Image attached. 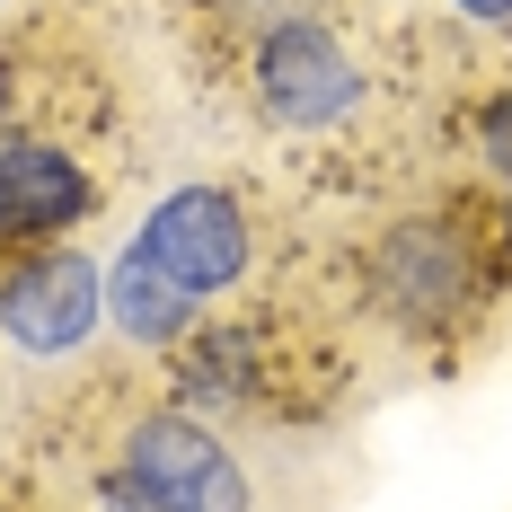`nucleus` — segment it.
<instances>
[{
    "mask_svg": "<svg viewBox=\"0 0 512 512\" xmlns=\"http://www.w3.org/2000/svg\"><path fill=\"white\" fill-rule=\"evenodd\" d=\"M89 512H336V477L292 424L124 407L89 460Z\"/></svg>",
    "mask_w": 512,
    "mask_h": 512,
    "instance_id": "nucleus-1",
    "label": "nucleus"
},
{
    "mask_svg": "<svg viewBox=\"0 0 512 512\" xmlns=\"http://www.w3.org/2000/svg\"><path fill=\"white\" fill-rule=\"evenodd\" d=\"M354 283H362V309L398 336V345H424V354H451L477 336V318L504 301L512 283V239L495 212L460 204H407L389 212L354 256Z\"/></svg>",
    "mask_w": 512,
    "mask_h": 512,
    "instance_id": "nucleus-2",
    "label": "nucleus"
},
{
    "mask_svg": "<svg viewBox=\"0 0 512 512\" xmlns=\"http://www.w3.org/2000/svg\"><path fill=\"white\" fill-rule=\"evenodd\" d=\"M248 98L274 133H336L362 106V71L336 45V27L301 9V18H265L248 36Z\"/></svg>",
    "mask_w": 512,
    "mask_h": 512,
    "instance_id": "nucleus-3",
    "label": "nucleus"
},
{
    "mask_svg": "<svg viewBox=\"0 0 512 512\" xmlns=\"http://www.w3.org/2000/svg\"><path fill=\"white\" fill-rule=\"evenodd\" d=\"M133 265H151L168 292H186V301H230L239 283H248V204L230 195V186H177V195H159V212L133 230Z\"/></svg>",
    "mask_w": 512,
    "mask_h": 512,
    "instance_id": "nucleus-4",
    "label": "nucleus"
},
{
    "mask_svg": "<svg viewBox=\"0 0 512 512\" xmlns=\"http://www.w3.org/2000/svg\"><path fill=\"white\" fill-rule=\"evenodd\" d=\"M106 318V274L89 248H27L0 256V345L18 362H71Z\"/></svg>",
    "mask_w": 512,
    "mask_h": 512,
    "instance_id": "nucleus-5",
    "label": "nucleus"
},
{
    "mask_svg": "<svg viewBox=\"0 0 512 512\" xmlns=\"http://www.w3.org/2000/svg\"><path fill=\"white\" fill-rule=\"evenodd\" d=\"M106 204L98 168L53 133H0V256L62 248Z\"/></svg>",
    "mask_w": 512,
    "mask_h": 512,
    "instance_id": "nucleus-6",
    "label": "nucleus"
},
{
    "mask_svg": "<svg viewBox=\"0 0 512 512\" xmlns=\"http://www.w3.org/2000/svg\"><path fill=\"white\" fill-rule=\"evenodd\" d=\"M477 151L495 168V221H504V239H512V89H495V98L477 106Z\"/></svg>",
    "mask_w": 512,
    "mask_h": 512,
    "instance_id": "nucleus-7",
    "label": "nucleus"
},
{
    "mask_svg": "<svg viewBox=\"0 0 512 512\" xmlns=\"http://www.w3.org/2000/svg\"><path fill=\"white\" fill-rule=\"evenodd\" d=\"M468 27H486V36H512V0H451Z\"/></svg>",
    "mask_w": 512,
    "mask_h": 512,
    "instance_id": "nucleus-8",
    "label": "nucleus"
}]
</instances>
